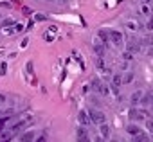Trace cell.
I'll return each instance as SVG.
<instances>
[{
    "instance_id": "cell-1",
    "label": "cell",
    "mask_w": 153,
    "mask_h": 142,
    "mask_svg": "<svg viewBox=\"0 0 153 142\" xmlns=\"http://www.w3.org/2000/svg\"><path fill=\"white\" fill-rule=\"evenodd\" d=\"M88 117H90V121H92L94 124H97V126L106 124V117H105V113L99 112V110H90V112H88Z\"/></svg>"
},
{
    "instance_id": "cell-2",
    "label": "cell",
    "mask_w": 153,
    "mask_h": 142,
    "mask_svg": "<svg viewBox=\"0 0 153 142\" xmlns=\"http://www.w3.org/2000/svg\"><path fill=\"white\" fill-rule=\"evenodd\" d=\"M130 119H133V121H148V113L144 112V110H135V108H131L130 110Z\"/></svg>"
},
{
    "instance_id": "cell-3",
    "label": "cell",
    "mask_w": 153,
    "mask_h": 142,
    "mask_svg": "<svg viewBox=\"0 0 153 142\" xmlns=\"http://www.w3.org/2000/svg\"><path fill=\"white\" fill-rule=\"evenodd\" d=\"M110 33V41L114 43V45H121L123 43V40H124V36H123V33L121 31H108Z\"/></svg>"
},
{
    "instance_id": "cell-4",
    "label": "cell",
    "mask_w": 153,
    "mask_h": 142,
    "mask_svg": "<svg viewBox=\"0 0 153 142\" xmlns=\"http://www.w3.org/2000/svg\"><path fill=\"white\" fill-rule=\"evenodd\" d=\"M76 135H78V142H90V137H88V133L83 126L76 129Z\"/></svg>"
},
{
    "instance_id": "cell-5",
    "label": "cell",
    "mask_w": 153,
    "mask_h": 142,
    "mask_svg": "<svg viewBox=\"0 0 153 142\" xmlns=\"http://www.w3.org/2000/svg\"><path fill=\"white\" fill-rule=\"evenodd\" d=\"M126 131H128V135H131V137H137V135H142V133H144L137 124H128V126H126Z\"/></svg>"
},
{
    "instance_id": "cell-6",
    "label": "cell",
    "mask_w": 153,
    "mask_h": 142,
    "mask_svg": "<svg viewBox=\"0 0 153 142\" xmlns=\"http://www.w3.org/2000/svg\"><path fill=\"white\" fill-rule=\"evenodd\" d=\"M94 50H96V54H97L99 58H103V56H105V50H106V49H105V45H103V43H101L99 40H94Z\"/></svg>"
},
{
    "instance_id": "cell-7",
    "label": "cell",
    "mask_w": 153,
    "mask_h": 142,
    "mask_svg": "<svg viewBox=\"0 0 153 142\" xmlns=\"http://www.w3.org/2000/svg\"><path fill=\"white\" fill-rule=\"evenodd\" d=\"M142 106H153V92H148L142 95V101H140Z\"/></svg>"
},
{
    "instance_id": "cell-8",
    "label": "cell",
    "mask_w": 153,
    "mask_h": 142,
    "mask_svg": "<svg viewBox=\"0 0 153 142\" xmlns=\"http://www.w3.org/2000/svg\"><path fill=\"white\" fill-rule=\"evenodd\" d=\"M78 119H79V122H81V126H87L88 122H92L87 112H79V113H78Z\"/></svg>"
},
{
    "instance_id": "cell-9",
    "label": "cell",
    "mask_w": 153,
    "mask_h": 142,
    "mask_svg": "<svg viewBox=\"0 0 153 142\" xmlns=\"http://www.w3.org/2000/svg\"><path fill=\"white\" fill-rule=\"evenodd\" d=\"M20 142H34V131H25L20 137Z\"/></svg>"
},
{
    "instance_id": "cell-10",
    "label": "cell",
    "mask_w": 153,
    "mask_h": 142,
    "mask_svg": "<svg viewBox=\"0 0 153 142\" xmlns=\"http://www.w3.org/2000/svg\"><path fill=\"white\" fill-rule=\"evenodd\" d=\"M139 49H140V45H139V41H135V40H131V41L128 43V52H131V54H135V52H139Z\"/></svg>"
},
{
    "instance_id": "cell-11",
    "label": "cell",
    "mask_w": 153,
    "mask_h": 142,
    "mask_svg": "<svg viewBox=\"0 0 153 142\" xmlns=\"http://www.w3.org/2000/svg\"><path fill=\"white\" fill-rule=\"evenodd\" d=\"M142 95H144V94H142L140 90L133 92V94H131V104H139V103L142 101Z\"/></svg>"
},
{
    "instance_id": "cell-12",
    "label": "cell",
    "mask_w": 153,
    "mask_h": 142,
    "mask_svg": "<svg viewBox=\"0 0 153 142\" xmlns=\"http://www.w3.org/2000/svg\"><path fill=\"white\" fill-rule=\"evenodd\" d=\"M92 88H94L96 92H99V94H101V90H103V83H101L97 78H94V79H92Z\"/></svg>"
},
{
    "instance_id": "cell-13",
    "label": "cell",
    "mask_w": 153,
    "mask_h": 142,
    "mask_svg": "<svg viewBox=\"0 0 153 142\" xmlns=\"http://www.w3.org/2000/svg\"><path fill=\"white\" fill-rule=\"evenodd\" d=\"M99 133H101V137L108 138V135H110V128H108V124H101V126H99Z\"/></svg>"
},
{
    "instance_id": "cell-14",
    "label": "cell",
    "mask_w": 153,
    "mask_h": 142,
    "mask_svg": "<svg viewBox=\"0 0 153 142\" xmlns=\"http://www.w3.org/2000/svg\"><path fill=\"white\" fill-rule=\"evenodd\" d=\"M131 142H148V135H146V133H142V135L131 137Z\"/></svg>"
},
{
    "instance_id": "cell-15",
    "label": "cell",
    "mask_w": 153,
    "mask_h": 142,
    "mask_svg": "<svg viewBox=\"0 0 153 142\" xmlns=\"http://www.w3.org/2000/svg\"><path fill=\"white\" fill-rule=\"evenodd\" d=\"M112 79H114V81H112V85H114V87H119V85L123 83V78H121L119 74H115V76L112 78Z\"/></svg>"
},
{
    "instance_id": "cell-16",
    "label": "cell",
    "mask_w": 153,
    "mask_h": 142,
    "mask_svg": "<svg viewBox=\"0 0 153 142\" xmlns=\"http://www.w3.org/2000/svg\"><path fill=\"white\" fill-rule=\"evenodd\" d=\"M133 81V72H128L124 78H123V83H131Z\"/></svg>"
},
{
    "instance_id": "cell-17",
    "label": "cell",
    "mask_w": 153,
    "mask_h": 142,
    "mask_svg": "<svg viewBox=\"0 0 153 142\" xmlns=\"http://www.w3.org/2000/svg\"><path fill=\"white\" fill-rule=\"evenodd\" d=\"M146 128H148L149 133H153V119H151V117H148V121H146Z\"/></svg>"
},
{
    "instance_id": "cell-18",
    "label": "cell",
    "mask_w": 153,
    "mask_h": 142,
    "mask_svg": "<svg viewBox=\"0 0 153 142\" xmlns=\"http://www.w3.org/2000/svg\"><path fill=\"white\" fill-rule=\"evenodd\" d=\"M4 27H9V25H16L15 24V20H11V18H7V20H4V24H2Z\"/></svg>"
},
{
    "instance_id": "cell-19",
    "label": "cell",
    "mask_w": 153,
    "mask_h": 142,
    "mask_svg": "<svg viewBox=\"0 0 153 142\" xmlns=\"http://www.w3.org/2000/svg\"><path fill=\"white\" fill-rule=\"evenodd\" d=\"M128 29H131V31H137V29H139V25H137L135 22H130V24H128Z\"/></svg>"
},
{
    "instance_id": "cell-20",
    "label": "cell",
    "mask_w": 153,
    "mask_h": 142,
    "mask_svg": "<svg viewBox=\"0 0 153 142\" xmlns=\"http://www.w3.org/2000/svg\"><path fill=\"white\" fill-rule=\"evenodd\" d=\"M6 70H7V65H6V63H2V65H0V76L6 74Z\"/></svg>"
},
{
    "instance_id": "cell-21",
    "label": "cell",
    "mask_w": 153,
    "mask_h": 142,
    "mask_svg": "<svg viewBox=\"0 0 153 142\" xmlns=\"http://www.w3.org/2000/svg\"><path fill=\"white\" fill-rule=\"evenodd\" d=\"M146 27H148V31H153V18H149V20H148Z\"/></svg>"
},
{
    "instance_id": "cell-22",
    "label": "cell",
    "mask_w": 153,
    "mask_h": 142,
    "mask_svg": "<svg viewBox=\"0 0 153 142\" xmlns=\"http://www.w3.org/2000/svg\"><path fill=\"white\" fill-rule=\"evenodd\" d=\"M34 142H47V135H40Z\"/></svg>"
},
{
    "instance_id": "cell-23",
    "label": "cell",
    "mask_w": 153,
    "mask_h": 142,
    "mask_svg": "<svg viewBox=\"0 0 153 142\" xmlns=\"http://www.w3.org/2000/svg\"><path fill=\"white\" fill-rule=\"evenodd\" d=\"M144 43H146V45H151V43H153V38H151V36H146V38H144Z\"/></svg>"
},
{
    "instance_id": "cell-24",
    "label": "cell",
    "mask_w": 153,
    "mask_h": 142,
    "mask_svg": "<svg viewBox=\"0 0 153 142\" xmlns=\"http://www.w3.org/2000/svg\"><path fill=\"white\" fill-rule=\"evenodd\" d=\"M36 20L42 22V20H45V16H43V15H36Z\"/></svg>"
},
{
    "instance_id": "cell-25",
    "label": "cell",
    "mask_w": 153,
    "mask_h": 142,
    "mask_svg": "<svg viewBox=\"0 0 153 142\" xmlns=\"http://www.w3.org/2000/svg\"><path fill=\"white\" fill-rule=\"evenodd\" d=\"M2 103H6V95H4V94H0V104H2Z\"/></svg>"
},
{
    "instance_id": "cell-26",
    "label": "cell",
    "mask_w": 153,
    "mask_h": 142,
    "mask_svg": "<svg viewBox=\"0 0 153 142\" xmlns=\"http://www.w3.org/2000/svg\"><path fill=\"white\" fill-rule=\"evenodd\" d=\"M6 121H7V117H4V119H0V128H2V126L6 124Z\"/></svg>"
},
{
    "instance_id": "cell-27",
    "label": "cell",
    "mask_w": 153,
    "mask_h": 142,
    "mask_svg": "<svg viewBox=\"0 0 153 142\" xmlns=\"http://www.w3.org/2000/svg\"><path fill=\"white\" fill-rule=\"evenodd\" d=\"M27 70H29V72H33V63H31V61L27 63Z\"/></svg>"
},
{
    "instance_id": "cell-28",
    "label": "cell",
    "mask_w": 153,
    "mask_h": 142,
    "mask_svg": "<svg viewBox=\"0 0 153 142\" xmlns=\"http://www.w3.org/2000/svg\"><path fill=\"white\" fill-rule=\"evenodd\" d=\"M101 138H103V137H97V138H96V140H94V142H103V140H101Z\"/></svg>"
},
{
    "instance_id": "cell-29",
    "label": "cell",
    "mask_w": 153,
    "mask_h": 142,
    "mask_svg": "<svg viewBox=\"0 0 153 142\" xmlns=\"http://www.w3.org/2000/svg\"><path fill=\"white\" fill-rule=\"evenodd\" d=\"M146 2H151V0H146Z\"/></svg>"
},
{
    "instance_id": "cell-30",
    "label": "cell",
    "mask_w": 153,
    "mask_h": 142,
    "mask_svg": "<svg viewBox=\"0 0 153 142\" xmlns=\"http://www.w3.org/2000/svg\"><path fill=\"white\" fill-rule=\"evenodd\" d=\"M61 2H67V0H61Z\"/></svg>"
},
{
    "instance_id": "cell-31",
    "label": "cell",
    "mask_w": 153,
    "mask_h": 142,
    "mask_svg": "<svg viewBox=\"0 0 153 142\" xmlns=\"http://www.w3.org/2000/svg\"><path fill=\"white\" fill-rule=\"evenodd\" d=\"M49 2H52V0H49Z\"/></svg>"
},
{
    "instance_id": "cell-32",
    "label": "cell",
    "mask_w": 153,
    "mask_h": 142,
    "mask_svg": "<svg viewBox=\"0 0 153 142\" xmlns=\"http://www.w3.org/2000/svg\"><path fill=\"white\" fill-rule=\"evenodd\" d=\"M121 142H124V140H121Z\"/></svg>"
}]
</instances>
